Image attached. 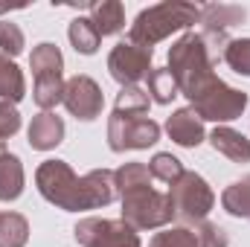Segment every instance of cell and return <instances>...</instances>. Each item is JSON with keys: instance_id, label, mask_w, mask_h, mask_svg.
<instances>
[{"instance_id": "1", "label": "cell", "mask_w": 250, "mask_h": 247, "mask_svg": "<svg viewBox=\"0 0 250 247\" xmlns=\"http://www.w3.org/2000/svg\"><path fill=\"white\" fill-rule=\"evenodd\" d=\"M35 186L41 198L64 212H84V209H102L114 204L117 178L111 169H93L87 175H76L67 160L50 157L35 169Z\"/></svg>"}, {"instance_id": "2", "label": "cell", "mask_w": 250, "mask_h": 247, "mask_svg": "<svg viewBox=\"0 0 250 247\" xmlns=\"http://www.w3.org/2000/svg\"><path fill=\"white\" fill-rule=\"evenodd\" d=\"M218 59L209 53V44L204 32H184L172 47H169V73L178 82L181 96H187L189 105L201 102L207 93H212L221 79L215 76Z\"/></svg>"}, {"instance_id": "3", "label": "cell", "mask_w": 250, "mask_h": 247, "mask_svg": "<svg viewBox=\"0 0 250 247\" xmlns=\"http://www.w3.org/2000/svg\"><path fill=\"white\" fill-rule=\"evenodd\" d=\"M201 21V9L195 3L187 0H166V3H157V6H148L143 9L131 29H128V41L137 44V47H146V50H154V44L166 41L169 35L189 29L192 23Z\"/></svg>"}, {"instance_id": "4", "label": "cell", "mask_w": 250, "mask_h": 247, "mask_svg": "<svg viewBox=\"0 0 250 247\" xmlns=\"http://www.w3.org/2000/svg\"><path fill=\"white\" fill-rule=\"evenodd\" d=\"M123 201V218L125 224H131L137 233L140 230H163L175 221V206L169 192H157L154 186H143V189H131L120 195Z\"/></svg>"}, {"instance_id": "5", "label": "cell", "mask_w": 250, "mask_h": 247, "mask_svg": "<svg viewBox=\"0 0 250 247\" xmlns=\"http://www.w3.org/2000/svg\"><path fill=\"white\" fill-rule=\"evenodd\" d=\"M169 198L175 206V218L184 221V227L189 224H201L207 221V215L215 206V192L198 172H184L175 184L169 186Z\"/></svg>"}, {"instance_id": "6", "label": "cell", "mask_w": 250, "mask_h": 247, "mask_svg": "<svg viewBox=\"0 0 250 247\" xmlns=\"http://www.w3.org/2000/svg\"><path fill=\"white\" fill-rule=\"evenodd\" d=\"M73 236L82 247H143L140 233L123 218H82L73 227Z\"/></svg>"}, {"instance_id": "7", "label": "cell", "mask_w": 250, "mask_h": 247, "mask_svg": "<svg viewBox=\"0 0 250 247\" xmlns=\"http://www.w3.org/2000/svg\"><path fill=\"white\" fill-rule=\"evenodd\" d=\"M157 140H160V125L148 117H123L117 111L108 117V145L117 154L151 148Z\"/></svg>"}, {"instance_id": "8", "label": "cell", "mask_w": 250, "mask_h": 247, "mask_svg": "<svg viewBox=\"0 0 250 247\" xmlns=\"http://www.w3.org/2000/svg\"><path fill=\"white\" fill-rule=\"evenodd\" d=\"M151 59H154V50H146V47H137L131 41H120L111 53H108V73L114 82H120L123 87H131L143 79H148L151 73Z\"/></svg>"}, {"instance_id": "9", "label": "cell", "mask_w": 250, "mask_h": 247, "mask_svg": "<svg viewBox=\"0 0 250 247\" xmlns=\"http://www.w3.org/2000/svg\"><path fill=\"white\" fill-rule=\"evenodd\" d=\"M248 102H250V96L245 90H236V87H230L227 82H221L212 93H207L201 102H195V105H189V108H192L201 120L224 125V123L239 120V117L248 111Z\"/></svg>"}, {"instance_id": "10", "label": "cell", "mask_w": 250, "mask_h": 247, "mask_svg": "<svg viewBox=\"0 0 250 247\" xmlns=\"http://www.w3.org/2000/svg\"><path fill=\"white\" fill-rule=\"evenodd\" d=\"M64 108L70 117L82 120V123H93L96 117H102L105 108V96L102 87L96 84V79L90 76H73L64 82Z\"/></svg>"}, {"instance_id": "11", "label": "cell", "mask_w": 250, "mask_h": 247, "mask_svg": "<svg viewBox=\"0 0 250 247\" xmlns=\"http://www.w3.org/2000/svg\"><path fill=\"white\" fill-rule=\"evenodd\" d=\"M166 134L172 143H178L181 148H198L207 140L204 120L192 111V108H178L169 120H166Z\"/></svg>"}, {"instance_id": "12", "label": "cell", "mask_w": 250, "mask_h": 247, "mask_svg": "<svg viewBox=\"0 0 250 247\" xmlns=\"http://www.w3.org/2000/svg\"><path fill=\"white\" fill-rule=\"evenodd\" d=\"M26 140L35 151H53L56 145L64 143V120L56 117L53 111L35 114L29 128H26Z\"/></svg>"}, {"instance_id": "13", "label": "cell", "mask_w": 250, "mask_h": 247, "mask_svg": "<svg viewBox=\"0 0 250 247\" xmlns=\"http://www.w3.org/2000/svg\"><path fill=\"white\" fill-rule=\"evenodd\" d=\"M209 145L233 163H250V140L230 125H215L209 134Z\"/></svg>"}, {"instance_id": "14", "label": "cell", "mask_w": 250, "mask_h": 247, "mask_svg": "<svg viewBox=\"0 0 250 247\" xmlns=\"http://www.w3.org/2000/svg\"><path fill=\"white\" fill-rule=\"evenodd\" d=\"M248 21V9L245 6H233V3H209L201 9V23L204 32H224L245 23Z\"/></svg>"}, {"instance_id": "15", "label": "cell", "mask_w": 250, "mask_h": 247, "mask_svg": "<svg viewBox=\"0 0 250 247\" xmlns=\"http://www.w3.org/2000/svg\"><path fill=\"white\" fill-rule=\"evenodd\" d=\"M90 9V21L96 26V32L105 38V35H117L123 32L125 26V6L120 0H93L87 3Z\"/></svg>"}, {"instance_id": "16", "label": "cell", "mask_w": 250, "mask_h": 247, "mask_svg": "<svg viewBox=\"0 0 250 247\" xmlns=\"http://www.w3.org/2000/svg\"><path fill=\"white\" fill-rule=\"evenodd\" d=\"M23 186H26V172H23V163L18 154L6 151L0 157V201L12 204L23 195Z\"/></svg>"}, {"instance_id": "17", "label": "cell", "mask_w": 250, "mask_h": 247, "mask_svg": "<svg viewBox=\"0 0 250 247\" xmlns=\"http://www.w3.org/2000/svg\"><path fill=\"white\" fill-rule=\"evenodd\" d=\"M29 67H32L35 79H59V76H64L62 50L56 44H50V41H41L29 56Z\"/></svg>"}, {"instance_id": "18", "label": "cell", "mask_w": 250, "mask_h": 247, "mask_svg": "<svg viewBox=\"0 0 250 247\" xmlns=\"http://www.w3.org/2000/svg\"><path fill=\"white\" fill-rule=\"evenodd\" d=\"M26 96V79L23 70L15 64V59L0 53V102H12L18 105Z\"/></svg>"}, {"instance_id": "19", "label": "cell", "mask_w": 250, "mask_h": 247, "mask_svg": "<svg viewBox=\"0 0 250 247\" xmlns=\"http://www.w3.org/2000/svg\"><path fill=\"white\" fill-rule=\"evenodd\" d=\"M67 38H70L73 50H76V53H82V56H93V53L99 50V44H102V35L96 32L93 21H90V18H82V15L70 21Z\"/></svg>"}, {"instance_id": "20", "label": "cell", "mask_w": 250, "mask_h": 247, "mask_svg": "<svg viewBox=\"0 0 250 247\" xmlns=\"http://www.w3.org/2000/svg\"><path fill=\"white\" fill-rule=\"evenodd\" d=\"M221 206H224V212H230L233 218L250 221V175L233 181V184L221 192Z\"/></svg>"}, {"instance_id": "21", "label": "cell", "mask_w": 250, "mask_h": 247, "mask_svg": "<svg viewBox=\"0 0 250 247\" xmlns=\"http://www.w3.org/2000/svg\"><path fill=\"white\" fill-rule=\"evenodd\" d=\"M146 84H148V99H151V102H157V105H169L175 96H181L178 82L172 79L169 67H151V73H148Z\"/></svg>"}, {"instance_id": "22", "label": "cell", "mask_w": 250, "mask_h": 247, "mask_svg": "<svg viewBox=\"0 0 250 247\" xmlns=\"http://www.w3.org/2000/svg\"><path fill=\"white\" fill-rule=\"evenodd\" d=\"M29 221L21 212H0V247H26Z\"/></svg>"}, {"instance_id": "23", "label": "cell", "mask_w": 250, "mask_h": 247, "mask_svg": "<svg viewBox=\"0 0 250 247\" xmlns=\"http://www.w3.org/2000/svg\"><path fill=\"white\" fill-rule=\"evenodd\" d=\"M151 108V99H148V90H143L140 84H131L123 87L117 93V102H114V111L123 114V117H146Z\"/></svg>"}, {"instance_id": "24", "label": "cell", "mask_w": 250, "mask_h": 247, "mask_svg": "<svg viewBox=\"0 0 250 247\" xmlns=\"http://www.w3.org/2000/svg\"><path fill=\"white\" fill-rule=\"evenodd\" d=\"M114 178H117V195H125V192H131V189H143V186L154 184L148 166H146V163H137V160L123 163V166L114 172Z\"/></svg>"}, {"instance_id": "25", "label": "cell", "mask_w": 250, "mask_h": 247, "mask_svg": "<svg viewBox=\"0 0 250 247\" xmlns=\"http://www.w3.org/2000/svg\"><path fill=\"white\" fill-rule=\"evenodd\" d=\"M148 172H151L154 181H163V184L172 186L187 169H184V163H181L172 151H157V154L148 160Z\"/></svg>"}, {"instance_id": "26", "label": "cell", "mask_w": 250, "mask_h": 247, "mask_svg": "<svg viewBox=\"0 0 250 247\" xmlns=\"http://www.w3.org/2000/svg\"><path fill=\"white\" fill-rule=\"evenodd\" d=\"M32 99H35V105L41 111H53L64 99V76H59V79H35Z\"/></svg>"}, {"instance_id": "27", "label": "cell", "mask_w": 250, "mask_h": 247, "mask_svg": "<svg viewBox=\"0 0 250 247\" xmlns=\"http://www.w3.org/2000/svg\"><path fill=\"white\" fill-rule=\"evenodd\" d=\"M148 247H198V239L192 227L175 224V227H163L160 233H154Z\"/></svg>"}, {"instance_id": "28", "label": "cell", "mask_w": 250, "mask_h": 247, "mask_svg": "<svg viewBox=\"0 0 250 247\" xmlns=\"http://www.w3.org/2000/svg\"><path fill=\"white\" fill-rule=\"evenodd\" d=\"M224 62L233 73L250 76V38H233L224 50Z\"/></svg>"}, {"instance_id": "29", "label": "cell", "mask_w": 250, "mask_h": 247, "mask_svg": "<svg viewBox=\"0 0 250 247\" xmlns=\"http://www.w3.org/2000/svg\"><path fill=\"white\" fill-rule=\"evenodd\" d=\"M23 47H26L23 29L18 23H12V21H0V53L15 59V56L23 53Z\"/></svg>"}, {"instance_id": "30", "label": "cell", "mask_w": 250, "mask_h": 247, "mask_svg": "<svg viewBox=\"0 0 250 247\" xmlns=\"http://www.w3.org/2000/svg\"><path fill=\"white\" fill-rule=\"evenodd\" d=\"M195 239H198V247H227L230 239H227V230L212 224V221H201L195 224Z\"/></svg>"}, {"instance_id": "31", "label": "cell", "mask_w": 250, "mask_h": 247, "mask_svg": "<svg viewBox=\"0 0 250 247\" xmlns=\"http://www.w3.org/2000/svg\"><path fill=\"white\" fill-rule=\"evenodd\" d=\"M18 131H21V114H18V108L12 102H0V140L6 143Z\"/></svg>"}, {"instance_id": "32", "label": "cell", "mask_w": 250, "mask_h": 247, "mask_svg": "<svg viewBox=\"0 0 250 247\" xmlns=\"http://www.w3.org/2000/svg\"><path fill=\"white\" fill-rule=\"evenodd\" d=\"M3 154H6V143L0 140V157H3Z\"/></svg>"}, {"instance_id": "33", "label": "cell", "mask_w": 250, "mask_h": 247, "mask_svg": "<svg viewBox=\"0 0 250 247\" xmlns=\"http://www.w3.org/2000/svg\"><path fill=\"white\" fill-rule=\"evenodd\" d=\"M3 12H6V6H3V3H0V15H3Z\"/></svg>"}]
</instances>
